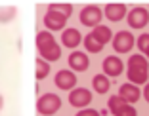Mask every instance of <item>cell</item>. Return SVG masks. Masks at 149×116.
<instances>
[{"instance_id": "cell-25", "label": "cell", "mask_w": 149, "mask_h": 116, "mask_svg": "<svg viewBox=\"0 0 149 116\" xmlns=\"http://www.w3.org/2000/svg\"><path fill=\"white\" fill-rule=\"evenodd\" d=\"M143 99H145V101L149 103V82L145 84V88H143Z\"/></svg>"}, {"instance_id": "cell-27", "label": "cell", "mask_w": 149, "mask_h": 116, "mask_svg": "<svg viewBox=\"0 0 149 116\" xmlns=\"http://www.w3.org/2000/svg\"><path fill=\"white\" fill-rule=\"evenodd\" d=\"M145 55H147V57H145V59H147V61H149V50H147V52H145Z\"/></svg>"}, {"instance_id": "cell-24", "label": "cell", "mask_w": 149, "mask_h": 116, "mask_svg": "<svg viewBox=\"0 0 149 116\" xmlns=\"http://www.w3.org/2000/svg\"><path fill=\"white\" fill-rule=\"evenodd\" d=\"M74 116H101L97 110H94V108H82V110H79V114Z\"/></svg>"}, {"instance_id": "cell-3", "label": "cell", "mask_w": 149, "mask_h": 116, "mask_svg": "<svg viewBox=\"0 0 149 116\" xmlns=\"http://www.w3.org/2000/svg\"><path fill=\"white\" fill-rule=\"evenodd\" d=\"M61 108V99L56 93H44L36 99V112L42 116H52Z\"/></svg>"}, {"instance_id": "cell-11", "label": "cell", "mask_w": 149, "mask_h": 116, "mask_svg": "<svg viewBox=\"0 0 149 116\" xmlns=\"http://www.w3.org/2000/svg\"><path fill=\"white\" fill-rule=\"evenodd\" d=\"M88 67H90V59H88L86 53L73 52L69 55V69H73V72L74 70L77 72H84V70H88Z\"/></svg>"}, {"instance_id": "cell-19", "label": "cell", "mask_w": 149, "mask_h": 116, "mask_svg": "<svg viewBox=\"0 0 149 116\" xmlns=\"http://www.w3.org/2000/svg\"><path fill=\"white\" fill-rule=\"evenodd\" d=\"M82 42H84V48H86V52H90V53H100L101 50H103V44H100L92 35L84 36Z\"/></svg>"}, {"instance_id": "cell-5", "label": "cell", "mask_w": 149, "mask_h": 116, "mask_svg": "<svg viewBox=\"0 0 149 116\" xmlns=\"http://www.w3.org/2000/svg\"><path fill=\"white\" fill-rule=\"evenodd\" d=\"M90 101H92V91L86 90V88H74V90H71L69 93V103L73 105L74 108H86L88 105H90Z\"/></svg>"}, {"instance_id": "cell-7", "label": "cell", "mask_w": 149, "mask_h": 116, "mask_svg": "<svg viewBox=\"0 0 149 116\" xmlns=\"http://www.w3.org/2000/svg\"><path fill=\"white\" fill-rule=\"evenodd\" d=\"M126 21L132 29H141L149 23V12L145 8H132L130 12L126 13Z\"/></svg>"}, {"instance_id": "cell-9", "label": "cell", "mask_w": 149, "mask_h": 116, "mask_svg": "<svg viewBox=\"0 0 149 116\" xmlns=\"http://www.w3.org/2000/svg\"><path fill=\"white\" fill-rule=\"evenodd\" d=\"M54 84H56L59 90H74V84H77V74L73 70H59V72L54 76Z\"/></svg>"}, {"instance_id": "cell-16", "label": "cell", "mask_w": 149, "mask_h": 116, "mask_svg": "<svg viewBox=\"0 0 149 116\" xmlns=\"http://www.w3.org/2000/svg\"><path fill=\"white\" fill-rule=\"evenodd\" d=\"M92 88L96 93H107L111 88V80L105 76V74H96L92 78Z\"/></svg>"}, {"instance_id": "cell-14", "label": "cell", "mask_w": 149, "mask_h": 116, "mask_svg": "<svg viewBox=\"0 0 149 116\" xmlns=\"http://www.w3.org/2000/svg\"><path fill=\"white\" fill-rule=\"evenodd\" d=\"M80 40H82V36H80V32L77 29H63L61 32V44L65 48H71V50H74V48L80 44Z\"/></svg>"}, {"instance_id": "cell-26", "label": "cell", "mask_w": 149, "mask_h": 116, "mask_svg": "<svg viewBox=\"0 0 149 116\" xmlns=\"http://www.w3.org/2000/svg\"><path fill=\"white\" fill-rule=\"evenodd\" d=\"M2 108H4V97L0 95V110H2Z\"/></svg>"}, {"instance_id": "cell-2", "label": "cell", "mask_w": 149, "mask_h": 116, "mask_svg": "<svg viewBox=\"0 0 149 116\" xmlns=\"http://www.w3.org/2000/svg\"><path fill=\"white\" fill-rule=\"evenodd\" d=\"M36 50H38L40 59H44L46 63L57 61L61 57V48L56 42V38L52 36L50 30H40L36 35Z\"/></svg>"}, {"instance_id": "cell-20", "label": "cell", "mask_w": 149, "mask_h": 116, "mask_svg": "<svg viewBox=\"0 0 149 116\" xmlns=\"http://www.w3.org/2000/svg\"><path fill=\"white\" fill-rule=\"evenodd\" d=\"M124 105H126V101H124V99H120L118 95H111V99L107 101V108L111 110V114H117V112L120 110Z\"/></svg>"}, {"instance_id": "cell-15", "label": "cell", "mask_w": 149, "mask_h": 116, "mask_svg": "<svg viewBox=\"0 0 149 116\" xmlns=\"http://www.w3.org/2000/svg\"><path fill=\"white\" fill-rule=\"evenodd\" d=\"M90 35H92L100 44H103V46H105L107 42H111V38H113V35H111V29H109V27H105V25L94 27V29L90 30Z\"/></svg>"}, {"instance_id": "cell-23", "label": "cell", "mask_w": 149, "mask_h": 116, "mask_svg": "<svg viewBox=\"0 0 149 116\" xmlns=\"http://www.w3.org/2000/svg\"><path fill=\"white\" fill-rule=\"evenodd\" d=\"M136 114H138L136 108L132 107V105H128V103H126V105H124V107L120 108V110H118L115 116H136Z\"/></svg>"}, {"instance_id": "cell-1", "label": "cell", "mask_w": 149, "mask_h": 116, "mask_svg": "<svg viewBox=\"0 0 149 116\" xmlns=\"http://www.w3.org/2000/svg\"><path fill=\"white\" fill-rule=\"evenodd\" d=\"M126 76L130 84L140 86V84H147L149 78V61L145 59L141 53H132L128 57L126 63Z\"/></svg>"}, {"instance_id": "cell-17", "label": "cell", "mask_w": 149, "mask_h": 116, "mask_svg": "<svg viewBox=\"0 0 149 116\" xmlns=\"http://www.w3.org/2000/svg\"><path fill=\"white\" fill-rule=\"evenodd\" d=\"M48 12H56V13H61L69 19V15L73 13V4L69 2H50L48 4Z\"/></svg>"}, {"instance_id": "cell-22", "label": "cell", "mask_w": 149, "mask_h": 116, "mask_svg": "<svg viewBox=\"0 0 149 116\" xmlns=\"http://www.w3.org/2000/svg\"><path fill=\"white\" fill-rule=\"evenodd\" d=\"M136 46H138V50H140V53H145L149 50V35H147V32H145V35H141L140 38H138Z\"/></svg>"}, {"instance_id": "cell-6", "label": "cell", "mask_w": 149, "mask_h": 116, "mask_svg": "<svg viewBox=\"0 0 149 116\" xmlns=\"http://www.w3.org/2000/svg\"><path fill=\"white\" fill-rule=\"evenodd\" d=\"M134 44H136L134 36L130 32H126V30H118L117 35L113 36V48L117 53H128L134 48Z\"/></svg>"}, {"instance_id": "cell-13", "label": "cell", "mask_w": 149, "mask_h": 116, "mask_svg": "<svg viewBox=\"0 0 149 116\" xmlns=\"http://www.w3.org/2000/svg\"><path fill=\"white\" fill-rule=\"evenodd\" d=\"M140 95H141L140 88L134 86V84H123V86H120V90H118V97L124 99L128 105L140 101Z\"/></svg>"}, {"instance_id": "cell-10", "label": "cell", "mask_w": 149, "mask_h": 116, "mask_svg": "<svg viewBox=\"0 0 149 116\" xmlns=\"http://www.w3.org/2000/svg\"><path fill=\"white\" fill-rule=\"evenodd\" d=\"M65 23H67V17L61 15V13H56V12H46L44 15V25L46 29L52 32V30H63L65 29Z\"/></svg>"}, {"instance_id": "cell-18", "label": "cell", "mask_w": 149, "mask_h": 116, "mask_svg": "<svg viewBox=\"0 0 149 116\" xmlns=\"http://www.w3.org/2000/svg\"><path fill=\"white\" fill-rule=\"evenodd\" d=\"M15 15H17V8L15 6H0V23L2 25L10 23Z\"/></svg>"}, {"instance_id": "cell-21", "label": "cell", "mask_w": 149, "mask_h": 116, "mask_svg": "<svg viewBox=\"0 0 149 116\" xmlns=\"http://www.w3.org/2000/svg\"><path fill=\"white\" fill-rule=\"evenodd\" d=\"M50 74V63H46L44 59H36V80H44Z\"/></svg>"}, {"instance_id": "cell-8", "label": "cell", "mask_w": 149, "mask_h": 116, "mask_svg": "<svg viewBox=\"0 0 149 116\" xmlns=\"http://www.w3.org/2000/svg\"><path fill=\"white\" fill-rule=\"evenodd\" d=\"M124 70V63L123 59L118 55H109L103 59V74H105L107 78H115V76H120Z\"/></svg>"}, {"instance_id": "cell-4", "label": "cell", "mask_w": 149, "mask_h": 116, "mask_svg": "<svg viewBox=\"0 0 149 116\" xmlns=\"http://www.w3.org/2000/svg\"><path fill=\"white\" fill-rule=\"evenodd\" d=\"M101 17H103V12H101L97 6H94V4L82 8V10H80V15H79L80 23H82V25H86V27H90V29H94V27L100 25Z\"/></svg>"}, {"instance_id": "cell-12", "label": "cell", "mask_w": 149, "mask_h": 116, "mask_svg": "<svg viewBox=\"0 0 149 116\" xmlns=\"http://www.w3.org/2000/svg\"><path fill=\"white\" fill-rule=\"evenodd\" d=\"M105 17L109 21H123L126 17V6L123 2H109L105 6Z\"/></svg>"}]
</instances>
